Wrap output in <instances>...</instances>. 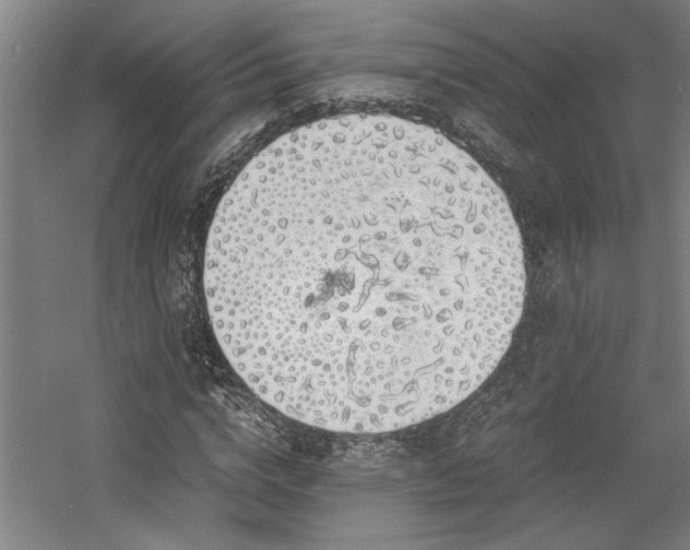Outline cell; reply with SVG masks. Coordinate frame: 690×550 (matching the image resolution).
<instances>
[{
    "mask_svg": "<svg viewBox=\"0 0 690 550\" xmlns=\"http://www.w3.org/2000/svg\"><path fill=\"white\" fill-rule=\"evenodd\" d=\"M433 261L392 212L357 196L215 217L207 312L236 369L333 403L381 402L452 360Z\"/></svg>",
    "mask_w": 690,
    "mask_h": 550,
    "instance_id": "obj_1",
    "label": "cell"
}]
</instances>
